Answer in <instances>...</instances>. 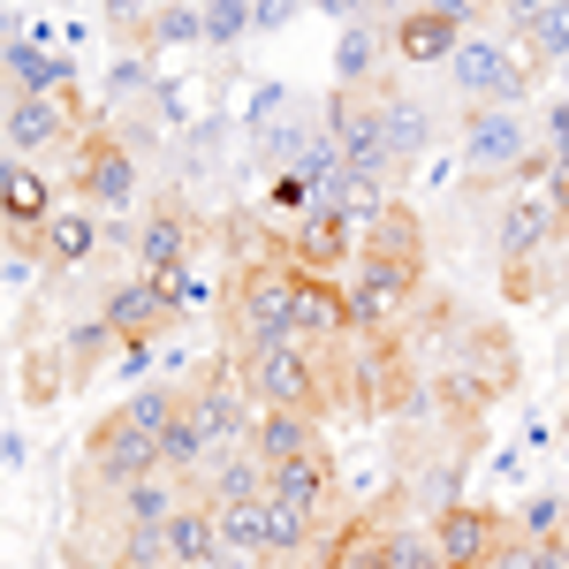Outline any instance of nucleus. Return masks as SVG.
I'll return each instance as SVG.
<instances>
[{
  "mask_svg": "<svg viewBox=\"0 0 569 569\" xmlns=\"http://www.w3.org/2000/svg\"><path fill=\"white\" fill-rule=\"evenodd\" d=\"M433 547L448 569H493V555L509 547V517L501 509H479V501H456L433 517Z\"/></svg>",
  "mask_w": 569,
  "mask_h": 569,
  "instance_id": "10",
  "label": "nucleus"
},
{
  "mask_svg": "<svg viewBox=\"0 0 569 569\" xmlns=\"http://www.w3.org/2000/svg\"><path fill=\"white\" fill-rule=\"evenodd\" d=\"M289 259L305 266V273H335V266L357 259V228L335 213H305L297 228H289Z\"/></svg>",
  "mask_w": 569,
  "mask_h": 569,
  "instance_id": "16",
  "label": "nucleus"
},
{
  "mask_svg": "<svg viewBox=\"0 0 569 569\" xmlns=\"http://www.w3.org/2000/svg\"><path fill=\"white\" fill-rule=\"evenodd\" d=\"M509 531H517V539H531V547H547V539H562V531H569V501H562V493H531L525 517H517Z\"/></svg>",
  "mask_w": 569,
  "mask_h": 569,
  "instance_id": "27",
  "label": "nucleus"
},
{
  "mask_svg": "<svg viewBox=\"0 0 569 569\" xmlns=\"http://www.w3.org/2000/svg\"><path fill=\"white\" fill-rule=\"evenodd\" d=\"M0 456H8V471H23V456H31V440H23V426H8V440H0Z\"/></svg>",
  "mask_w": 569,
  "mask_h": 569,
  "instance_id": "37",
  "label": "nucleus"
},
{
  "mask_svg": "<svg viewBox=\"0 0 569 569\" xmlns=\"http://www.w3.org/2000/svg\"><path fill=\"white\" fill-rule=\"evenodd\" d=\"M539 144H569V99L547 107V137H539Z\"/></svg>",
  "mask_w": 569,
  "mask_h": 569,
  "instance_id": "35",
  "label": "nucleus"
},
{
  "mask_svg": "<svg viewBox=\"0 0 569 569\" xmlns=\"http://www.w3.org/2000/svg\"><path fill=\"white\" fill-rule=\"evenodd\" d=\"M39 243H46V259H53V266H91V259H99V243H107V220L91 213V206H61V213L39 228Z\"/></svg>",
  "mask_w": 569,
  "mask_h": 569,
  "instance_id": "19",
  "label": "nucleus"
},
{
  "mask_svg": "<svg viewBox=\"0 0 569 569\" xmlns=\"http://www.w3.org/2000/svg\"><path fill=\"white\" fill-rule=\"evenodd\" d=\"M311 539H319V525H311L305 509H289V501H273V493H266V555H273V562H289V555H305Z\"/></svg>",
  "mask_w": 569,
  "mask_h": 569,
  "instance_id": "24",
  "label": "nucleus"
},
{
  "mask_svg": "<svg viewBox=\"0 0 569 569\" xmlns=\"http://www.w3.org/2000/svg\"><path fill=\"white\" fill-rule=\"evenodd\" d=\"M493 569H547V562H539V547H531V539H517V531H509V547L493 555Z\"/></svg>",
  "mask_w": 569,
  "mask_h": 569,
  "instance_id": "33",
  "label": "nucleus"
},
{
  "mask_svg": "<svg viewBox=\"0 0 569 569\" xmlns=\"http://www.w3.org/2000/svg\"><path fill=\"white\" fill-rule=\"evenodd\" d=\"M388 39H395V23L357 16L342 31V46H335V91H388Z\"/></svg>",
  "mask_w": 569,
  "mask_h": 569,
  "instance_id": "13",
  "label": "nucleus"
},
{
  "mask_svg": "<svg viewBox=\"0 0 569 569\" xmlns=\"http://www.w3.org/2000/svg\"><path fill=\"white\" fill-rule=\"evenodd\" d=\"M122 418L144 426V433H168V426L182 418V388H137L130 402H122Z\"/></svg>",
  "mask_w": 569,
  "mask_h": 569,
  "instance_id": "28",
  "label": "nucleus"
},
{
  "mask_svg": "<svg viewBox=\"0 0 569 569\" xmlns=\"http://www.w3.org/2000/svg\"><path fill=\"white\" fill-rule=\"evenodd\" d=\"M456 137H463V168H471V182H525L531 152H539V137H531V122L517 114V107H471V114H456Z\"/></svg>",
  "mask_w": 569,
  "mask_h": 569,
  "instance_id": "2",
  "label": "nucleus"
},
{
  "mask_svg": "<svg viewBox=\"0 0 569 569\" xmlns=\"http://www.w3.org/2000/svg\"><path fill=\"white\" fill-rule=\"evenodd\" d=\"M152 39L160 46H206V8H160L152 16Z\"/></svg>",
  "mask_w": 569,
  "mask_h": 569,
  "instance_id": "31",
  "label": "nucleus"
},
{
  "mask_svg": "<svg viewBox=\"0 0 569 569\" xmlns=\"http://www.w3.org/2000/svg\"><path fill=\"white\" fill-rule=\"evenodd\" d=\"M440 137H448V114H440L433 99H418V91H402V84L380 91V144H388L402 168H410V160H426Z\"/></svg>",
  "mask_w": 569,
  "mask_h": 569,
  "instance_id": "11",
  "label": "nucleus"
},
{
  "mask_svg": "<svg viewBox=\"0 0 569 569\" xmlns=\"http://www.w3.org/2000/svg\"><path fill=\"white\" fill-rule=\"evenodd\" d=\"M388 531H395V517L350 509L342 525L319 539V569H388Z\"/></svg>",
  "mask_w": 569,
  "mask_h": 569,
  "instance_id": "14",
  "label": "nucleus"
},
{
  "mask_svg": "<svg viewBox=\"0 0 569 569\" xmlns=\"http://www.w3.org/2000/svg\"><path fill=\"white\" fill-rule=\"evenodd\" d=\"M69 137V114L53 107V99H16L8 107V144L16 152H46V144H61Z\"/></svg>",
  "mask_w": 569,
  "mask_h": 569,
  "instance_id": "21",
  "label": "nucleus"
},
{
  "mask_svg": "<svg viewBox=\"0 0 569 569\" xmlns=\"http://www.w3.org/2000/svg\"><path fill=\"white\" fill-rule=\"evenodd\" d=\"M61 213V206H46V176L39 168H8V228H16V243L46 228V220Z\"/></svg>",
  "mask_w": 569,
  "mask_h": 569,
  "instance_id": "23",
  "label": "nucleus"
},
{
  "mask_svg": "<svg viewBox=\"0 0 569 569\" xmlns=\"http://www.w3.org/2000/svg\"><path fill=\"white\" fill-rule=\"evenodd\" d=\"M555 77H562V91H555V99H569V61H555Z\"/></svg>",
  "mask_w": 569,
  "mask_h": 569,
  "instance_id": "38",
  "label": "nucleus"
},
{
  "mask_svg": "<svg viewBox=\"0 0 569 569\" xmlns=\"http://www.w3.org/2000/svg\"><path fill=\"white\" fill-rule=\"evenodd\" d=\"M114 342H122V335H114L107 319H91V327H77V335H69V365H77V372H91V365L114 350Z\"/></svg>",
  "mask_w": 569,
  "mask_h": 569,
  "instance_id": "32",
  "label": "nucleus"
},
{
  "mask_svg": "<svg viewBox=\"0 0 569 569\" xmlns=\"http://www.w3.org/2000/svg\"><path fill=\"white\" fill-rule=\"evenodd\" d=\"M77 206L91 213H137V152L130 144H114L107 130H91L77 144Z\"/></svg>",
  "mask_w": 569,
  "mask_h": 569,
  "instance_id": "7",
  "label": "nucleus"
},
{
  "mask_svg": "<svg viewBox=\"0 0 569 569\" xmlns=\"http://www.w3.org/2000/svg\"><path fill=\"white\" fill-rule=\"evenodd\" d=\"M190 213H176V206H160V213H144V228H137V273H152V281H168V273H182V259H190Z\"/></svg>",
  "mask_w": 569,
  "mask_h": 569,
  "instance_id": "17",
  "label": "nucleus"
},
{
  "mask_svg": "<svg viewBox=\"0 0 569 569\" xmlns=\"http://www.w3.org/2000/svg\"><path fill=\"white\" fill-rule=\"evenodd\" d=\"M273 501H289L311 525H327L335 517V456L319 448V456H297V463H273Z\"/></svg>",
  "mask_w": 569,
  "mask_h": 569,
  "instance_id": "15",
  "label": "nucleus"
},
{
  "mask_svg": "<svg viewBox=\"0 0 569 569\" xmlns=\"http://www.w3.org/2000/svg\"><path fill=\"white\" fill-rule=\"evenodd\" d=\"M388 569H448L433 547V525H418V517H395L388 531Z\"/></svg>",
  "mask_w": 569,
  "mask_h": 569,
  "instance_id": "25",
  "label": "nucleus"
},
{
  "mask_svg": "<svg viewBox=\"0 0 569 569\" xmlns=\"http://www.w3.org/2000/svg\"><path fill=\"white\" fill-rule=\"evenodd\" d=\"M236 380L251 395V410H311V418H327L335 402H342V350H281V357H236Z\"/></svg>",
  "mask_w": 569,
  "mask_h": 569,
  "instance_id": "1",
  "label": "nucleus"
},
{
  "mask_svg": "<svg viewBox=\"0 0 569 569\" xmlns=\"http://www.w3.org/2000/svg\"><path fill=\"white\" fill-rule=\"evenodd\" d=\"M479 16H486L479 0H426V8H402V16H395V53H402L410 69H433V61L448 69V53L471 39L463 23H479Z\"/></svg>",
  "mask_w": 569,
  "mask_h": 569,
  "instance_id": "6",
  "label": "nucleus"
},
{
  "mask_svg": "<svg viewBox=\"0 0 569 569\" xmlns=\"http://www.w3.org/2000/svg\"><path fill=\"white\" fill-rule=\"evenodd\" d=\"M220 539L243 547V555H266V501H236V509H220Z\"/></svg>",
  "mask_w": 569,
  "mask_h": 569,
  "instance_id": "29",
  "label": "nucleus"
},
{
  "mask_svg": "<svg viewBox=\"0 0 569 569\" xmlns=\"http://www.w3.org/2000/svg\"><path fill=\"white\" fill-rule=\"evenodd\" d=\"M137 84H152V77H144V69H137V53H130V61H114V99H130Z\"/></svg>",
  "mask_w": 569,
  "mask_h": 569,
  "instance_id": "34",
  "label": "nucleus"
},
{
  "mask_svg": "<svg viewBox=\"0 0 569 569\" xmlns=\"http://www.w3.org/2000/svg\"><path fill=\"white\" fill-rule=\"evenodd\" d=\"M555 228H562V213L547 206V190H509L501 213H493V266H501V273L531 266L555 243Z\"/></svg>",
  "mask_w": 569,
  "mask_h": 569,
  "instance_id": "9",
  "label": "nucleus"
},
{
  "mask_svg": "<svg viewBox=\"0 0 569 569\" xmlns=\"http://www.w3.org/2000/svg\"><path fill=\"white\" fill-rule=\"evenodd\" d=\"M251 448H259L266 463H297V456H319L327 440H319L311 410H259L251 418Z\"/></svg>",
  "mask_w": 569,
  "mask_h": 569,
  "instance_id": "18",
  "label": "nucleus"
},
{
  "mask_svg": "<svg viewBox=\"0 0 569 569\" xmlns=\"http://www.w3.org/2000/svg\"><path fill=\"white\" fill-rule=\"evenodd\" d=\"M114 569H176L168 525H137V531H122V547H114Z\"/></svg>",
  "mask_w": 569,
  "mask_h": 569,
  "instance_id": "26",
  "label": "nucleus"
},
{
  "mask_svg": "<svg viewBox=\"0 0 569 569\" xmlns=\"http://www.w3.org/2000/svg\"><path fill=\"white\" fill-rule=\"evenodd\" d=\"M448 91L463 99V114L471 107H525V61L509 53V39H493V31H471V39L448 53Z\"/></svg>",
  "mask_w": 569,
  "mask_h": 569,
  "instance_id": "3",
  "label": "nucleus"
},
{
  "mask_svg": "<svg viewBox=\"0 0 569 569\" xmlns=\"http://www.w3.org/2000/svg\"><path fill=\"white\" fill-rule=\"evenodd\" d=\"M525 61L531 69H555V61H569V0H539L525 23Z\"/></svg>",
  "mask_w": 569,
  "mask_h": 569,
  "instance_id": "22",
  "label": "nucleus"
},
{
  "mask_svg": "<svg viewBox=\"0 0 569 569\" xmlns=\"http://www.w3.org/2000/svg\"><path fill=\"white\" fill-rule=\"evenodd\" d=\"M213 569H273V555H243V547H220Z\"/></svg>",
  "mask_w": 569,
  "mask_h": 569,
  "instance_id": "36",
  "label": "nucleus"
},
{
  "mask_svg": "<svg viewBox=\"0 0 569 569\" xmlns=\"http://www.w3.org/2000/svg\"><path fill=\"white\" fill-rule=\"evenodd\" d=\"M84 471H91V486H107V493L152 479V471H160V433H144V426H130L122 410H107V418L91 426V440H84Z\"/></svg>",
  "mask_w": 569,
  "mask_h": 569,
  "instance_id": "5",
  "label": "nucleus"
},
{
  "mask_svg": "<svg viewBox=\"0 0 569 569\" xmlns=\"http://www.w3.org/2000/svg\"><path fill=\"white\" fill-rule=\"evenodd\" d=\"M463 471H471V433H433L410 448V471H402V509L418 517V525H433L440 509H456L463 501Z\"/></svg>",
  "mask_w": 569,
  "mask_h": 569,
  "instance_id": "4",
  "label": "nucleus"
},
{
  "mask_svg": "<svg viewBox=\"0 0 569 569\" xmlns=\"http://www.w3.org/2000/svg\"><path fill=\"white\" fill-rule=\"evenodd\" d=\"M243 31H259L251 23V0H213L206 8V46H236Z\"/></svg>",
  "mask_w": 569,
  "mask_h": 569,
  "instance_id": "30",
  "label": "nucleus"
},
{
  "mask_svg": "<svg viewBox=\"0 0 569 569\" xmlns=\"http://www.w3.org/2000/svg\"><path fill=\"white\" fill-rule=\"evenodd\" d=\"M168 547H176V569H213L220 562V509H206V501H190L176 525H168Z\"/></svg>",
  "mask_w": 569,
  "mask_h": 569,
  "instance_id": "20",
  "label": "nucleus"
},
{
  "mask_svg": "<svg viewBox=\"0 0 569 569\" xmlns=\"http://www.w3.org/2000/svg\"><path fill=\"white\" fill-rule=\"evenodd\" d=\"M99 319L122 335V350H144V342H160L168 327H182V305H176V289H160L152 273H130V281H114V297H107Z\"/></svg>",
  "mask_w": 569,
  "mask_h": 569,
  "instance_id": "8",
  "label": "nucleus"
},
{
  "mask_svg": "<svg viewBox=\"0 0 569 569\" xmlns=\"http://www.w3.org/2000/svg\"><path fill=\"white\" fill-rule=\"evenodd\" d=\"M266 493H273V463L259 448H228V456H213L198 471V501L206 509H236V501H266Z\"/></svg>",
  "mask_w": 569,
  "mask_h": 569,
  "instance_id": "12",
  "label": "nucleus"
}]
</instances>
